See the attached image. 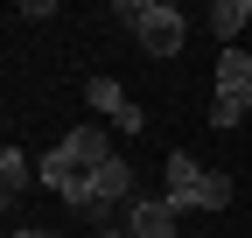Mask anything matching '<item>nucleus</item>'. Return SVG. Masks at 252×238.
Wrapping results in <instances>:
<instances>
[{
	"instance_id": "f257e3e1",
	"label": "nucleus",
	"mask_w": 252,
	"mask_h": 238,
	"mask_svg": "<svg viewBox=\"0 0 252 238\" xmlns=\"http://www.w3.org/2000/svg\"><path fill=\"white\" fill-rule=\"evenodd\" d=\"M119 21L140 35L147 56H182L189 49V21H182V7H168V0H126Z\"/></svg>"
},
{
	"instance_id": "f03ea898",
	"label": "nucleus",
	"mask_w": 252,
	"mask_h": 238,
	"mask_svg": "<svg viewBox=\"0 0 252 238\" xmlns=\"http://www.w3.org/2000/svg\"><path fill=\"white\" fill-rule=\"evenodd\" d=\"M175 203L168 196H133V203H126V231H133V238H175Z\"/></svg>"
},
{
	"instance_id": "7ed1b4c3",
	"label": "nucleus",
	"mask_w": 252,
	"mask_h": 238,
	"mask_svg": "<svg viewBox=\"0 0 252 238\" xmlns=\"http://www.w3.org/2000/svg\"><path fill=\"white\" fill-rule=\"evenodd\" d=\"M35 175H42V189H56V196H70V189L84 182L91 168H77V154H70V147H49V154L35 161Z\"/></svg>"
},
{
	"instance_id": "20e7f679",
	"label": "nucleus",
	"mask_w": 252,
	"mask_h": 238,
	"mask_svg": "<svg viewBox=\"0 0 252 238\" xmlns=\"http://www.w3.org/2000/svg\"><path fill=\"white\" fill-rule=\"evenodd\" d=\"M203 161H189V154H168V203L175 210H196V189H203Z\"/></svg>"
},
{
	"instance_id": "39448f33",
	"label": "nucleus",
	"mask_w": 252,
	"mask_h": 238,
	"mask_svg": "<svg viewBox=\"0 0 252 238\" xmlns=\"http://www.w3.org/2000/svg\"><path fill=\"white\" fill-rule=\"evenodd\" d=\"M91 189H98V203H112V210H119V203H133V168L112 154V161L91 168Z\"/></svg>"
},
{
	"instance_id": "423d86ee",
	"label": "nucleus",
	"mask_w": 252,
	"mask_h": 238,
	"mask_svg": "<svg viewBox=\"0 0 252 238\" xmlns=\"http://www.w3.org/2000/svg\"><path fill=\"white\" fill-rule=\"evenodd\" d=\"M77 154V168H98V161H112V140H105V126H70V140H63Z\"/></svg>"
},
{
	"instance_id": "0eeeda50",
	"label": "nucleus",
	"mask_w": 252,
	"mask_h": 238,
	"mask_svg": "<svg viewBox=\"0 0 252 238\" xmlns=\"http://www.w3.org/2000/svg\"><path fill=\"white\" fill-rule=\"evenodd\" d=\"M203 21L217 28V35H224V49H238V28L252 21V0H217V7H210Z\"/></svg>"
},
{
	"instance_id": "6e6552de",
	"label": "nucleus",
	"mask_w": 252,
	"mask_h": 238,
	"mask_svg": "<svg viewBox=\"0 0 252 238\" xmlns=\"http://www.w3.org/2000/svg\"><path fill=\"white\" fill-rule=\"evenodd\" d=\"M245 77H252V56L245 49H224V56H217V98H238Z\"/></svg>"
},
{
	"instance_id": "1a4fd4ad",
	"label": "nucleus",
	"mask_w": 252,
	"mask_h": 238,
	"mask_svg": "<svg viewBox=\"0 0 252 238\" xmlns=\"http://www.w3.org/2000/svg\"><path fill=\"white\" fill-rule=\"evenodd\" d=\"M84 98H91V112H105V119H119L126 105H133V98H126L119 84H112V77H84Z\"/></svg>"
},
{
	"instance_id": "9d476101",
	"label": "nucleus",
	"mask_w": 252,
	"mask_h": 238,
	"mask_svg": "<svg viewBox=\"0 0 252 238\" xmlns=\"http://www.w3.org/2000/svg\"><path fill=\"white\" fill-rule=\"evenodd\" d=\"M21 189H28V154H21V147H7V154H0V196H7V210H14Z\"/></svg>"
},
{
	"instance_id": "9b49d317",
	"label": "nucleus",
	"mask_w": 252,
	"mask_h": 238,
	"mask_svg": "<svg viewBox=\"0 0 252 238\" xmlns=\"http://www.w3.org/2000/svg\"><path fill=\"white\" fill-rule=\"evenodd\" d=\"M231 189H238L231 175H224V168H210V175H203V189H196V210H224V203H231Z\"/></svg>"
},
{
	"instance_id": "f8f14e48",
	"label": "nucleus",
	"mask_w": 252,
	"mask_h": 238,
	"mask_svg": "<svg viewBox=\"0 0 252 238\" xmlns=\"http://www.w3.org/2000/svg\"><path fill=\"white\" fill-rule=\"evenodd\" d=\"M238 119H245V105H238V98H217V105H210V126H217V133H231Z\"/></svg>"
},
{
	"instance_id": "ddd939ff",
	"label": "nucleus",
	"mask_w": 252,
	"mask_h": 238,
	"mask_svg": "<svg viewBox=\"0 0 252 238\" xmlns=\"http://www.w3.org/2000/svg\"><path fill=\"white\" fill-rule=\"evenodd\" d=\"M140 126H147V112H140V105H126V112L112 119V133H140Z\"/></svg>"
},
{
	"instance_id": "4468645a",
	"label": "nucleus",
	"mask_w": 252,
	"mask_h": 238,
	"mask_svg": "<svg viewBox=\"0 0 252 238\" xmlns=\"http://www.w3.org/2000/svg\"><path fill=\"white\" fill-rule=\"evenodd\" d=\"M238 105H245V112H252V77H245V84H238Z\"/></svg>"
},
{
	"instance_id": "2eb2a0df",
	"label": "nucleus",
	"mask_w": 252,
	"mask_h": 238,
	"mask_svg": "<svg viewBox=\"0 0 252 238\" xmlns=\"http://www.w3.org/2000/svg\"><path fill=\"white\" fill-rule=\"evenodd\" d=\"M14 238H56V231H14Z\"/></svg>"
},
{
	"instance_id": "dca6fc26",
	"label": "nucleus",
	"mask_w": 252,
	"mask_h": 238,
	"mask_svg": "<svg viewBox=\"0 0 252 238\" xmlns=\"http://www.w3.org/2000/svg\"><path fill=\"white\" fill-rule=\"evenodd\" d=\"M98 238H133V231H98Z\"/></svg>"
}]
</instances>
